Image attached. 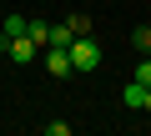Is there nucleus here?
I'll use <instances>...</instances> for the list:
<instances>
[{
	"mask_svg": "<svg viewBox=\"0 0 151 136\" xmlns=\"http://www.w3.org/2000/svg\"><path fill=\"white\" fill-rule=\"evenodd\" d=\"M65 50H70V71H76V76H91L96 65L106 60V55H101V45H96L91 35H76V40H70Z\"/></svg>",
	"mask_w": 151,
	"mask_h": 136,
	"instance_id": "1",
	"label": "nucleus"
},
{
	"mask_svg": "<svg viewBox=\"0 0 151 136\" xmlns=\"http://www.w3.org/2000/svg\"><path fill=\"white\" fill-rule=\"evenodd\" d=\"M0 45H5V55H10L15 65H30V60H35V50H40V45H35L30 35H5Z\"/></svg>",
	"mask_w": 151,
	"mask_h": 136,
	"instance_id": "2",
	"label": "nucleus"
},
{
	"mask_svg": "<svg viewBox=\"0 0 151 136\" xmlns=\"http://www.w3.org/2000/svg\"><path fill=\"white\" fill-rule=\"evenodd\" d=\"M45 71H50L55 81H60V76H76V71H70V50H65V45H45Z\"/></svg>",
	"mask_w": 151,
	"mask_h": 136,
	"instance_id": "3",
	"label": "nucleus"
},
{
	"mask_svg": "<svg viewBox=\"0 0 151 136\" xmlns=\"http://www.w3.org/2000/svg\"><path fill=\"white\" fill-rule=\"evenodd\" d=\"M121 106H126V111H141V106H146V86H141V81H131V86L121 91Z\"/></svg>",
	"mask_w": 151,
	"mask_h": 136,
	"instance_id": "4",
	"label": "nucleus"
},
{
	"mask_svg": "<svg viewBox=\"0 0 151 136\" xmlns=\"http://www.w3.org/2000/svg\"><path fill=\"white\" fill-rule=\"evenodd\" d=\"M25 35H30L35 45H45V40H50V20H25Z\"/></svg>",
	"mask_w": 151,
	"mask_h": 136,
	"instance_id": "5",
	"label": "nucleus"
},
{
	"mask_svg": "<svg viewBox=\"0 0 151 136\" xmlns=\"http://www.w3.org/2000/svg\"><path fill=\"white\" fill-rule=\"evenodd\" d=\"M70 40H76V30L60 20V25H50V40H45V45H70Z\"/></svg>",
	"mask_w": 151,
	"mask_h": 136,
	"instance_id": "6",
	"label": "nucleus"
},
{
	"mask_svg": "<svg viewBox=\"0 0 151 136\" xmlns=\"http://www.w3.org/2000/svg\"><path fill=\"white\" fill-rule=\"evenodd\" d=\"M131 45H136L141 55H151V25H136V30H131Z\"/></svg>",
	"mask_w": 151,
	"mask_h": 136,
	"instance_id": "7",
	"label": "nucleus"
},
{
	"mask_svg": "<svg viewBox=\"0 0 151 136\" xmlns=\"http://www.w3.org/2000/svg\"><path fill=\"white\" fill-rule=\"evenodd\" d=\"M0 35H25V20L20 15H5V20H0Z\"/></svg>",
	"mask_w": 151,
	"mask_h": 136,
	"instance_id": "8",
	"label": "nucleus"
},
{
	"mask_svg": "<svg viewBox=\"0 0 151 136\" xmlns=\"http://www.w3.org/2000/svg\"><path fill=\"white\" fill-rule=\"evenodd\" d=\"M65 25H70L76 35H91V20H86V15H65Z\"/></svg>",
	"mask_w": 151,
	"mask_h": 136,
	"instance_id": "9",
	"label": "nucleus"
},
{
	"mask_svg": "<svg viewBox=\"0 0 151 136\" xmlns=\"http://www.w3.org/2000/svg\"><path fill=\"white\" fill-rule=\"evenodd\" d=\"M131 81H141V86H151V55H141V65H136V76Z\"/></svg>",
	"mask_w": 151,
	"mask_h": 136,
	"instance_id": "10",
	"label": "nucleus"
},
{
	"mask_svg": "<svg viewBox=\"0 0 151 136\" xmlns=\"http://www.w3.org/2000/svg\"><path fill=\"white\" fill-rule=\"evenodd\" d=\"M45 136H70V121H45Z\"/></svg>",
	"mask_w": 151,
	"mask_h": 136,
	"instance_id": "11",
	"label": "nucleus"
},
{
	"mask_svg": "<svg viewBox=\"0 0 151 136\" xmlns=\"http://www.w3.org/2000/svg\"><path fill=\"white\" fill-rule=\"evenodd\" d=\"M141 111H146V116H151V86H146V106H141Z\"/></svg>",
	"mask_w": 151,
	"mask_h": 136,
	"instance_id": "12",
	"label": "nucleus"
}]
</instances>
